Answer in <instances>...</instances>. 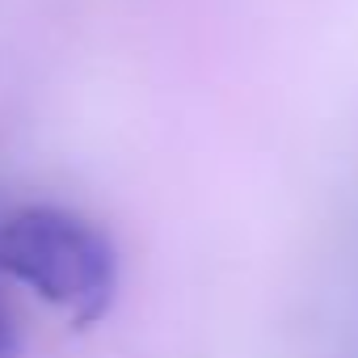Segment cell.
<instances>
[{
    "label": "cell",
    "mask_w": 358,
    "mask_h": 358,
    "mask_svg": "<svg viewBox=\"0 0 358 358\" xmlns=\"http://www.w3.org/2000/svg\"><path fill=\"white\" fill-rule=\"evenodd\" d=\"M0 274L59 308L68 320L93 324L118 299L122 257L97 220L43 199L0 215Z\"/></svg>",
    "instance_id": "cell-1"
},
{
    "label": "cell",
    "mask_w": 358,
    "mask_h": 358,
    "mask_svg": "<svg viewBox=\"0 0 358 358\" xmlns=\"http://www.w3.org/2000/svg\"><path fill=\"white\" fill-rule=\"evenodd\" d=\"M5 278V274H0ZM0 358H22V324L5 299V291H0Z\"/></svg>",
    "instance_id": "cell-2"
}]
</instances>
